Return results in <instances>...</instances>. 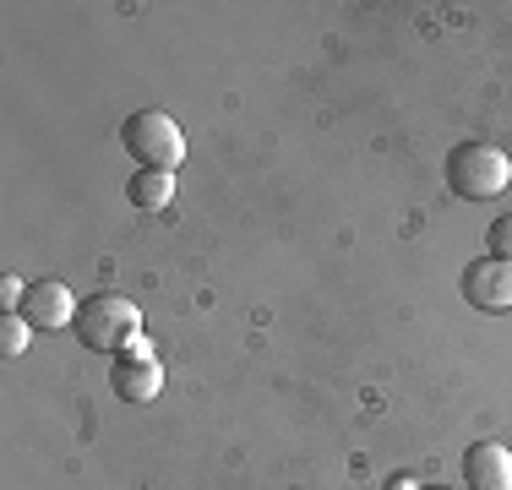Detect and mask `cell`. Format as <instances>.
Segmentation results:
<instances>
[{
  "label": "cell",
  "mask_w": 512,
  "mask_h": 490,
  "mask_svg": "<svg viewBox=\"0 0 512 490\" xmlns=\"http://www.w3.org/2000/svg\"><path fill=\"white\" fill-rule=\"evenodd\" d=\"M393 490H414V480H393Z\"/></svg>",
  "instance_id": "obj_11"
},
{
  "label": "cell",
  "mask_w": 512,
  "mask_h": 490,
  "mask_svg": "<svg viewBox=\"0 0 512 490\" xmlns=\"http://www.w3.org/2000/svg\"><path fill=\"white\" fill-rule=\"evenodd\" d=\"M77 338L82 349L93 354H126L131 343L142 338V311L126 300V294H88V300L77 305Z\"/></svg>",
  "instance_id": "obj_1"
},
{
  "label": "cell",
  "mask_w": 512,
  "mask_h": 490,
  "mask_svg": "<svg viewBox=\"0 0 512 490\" xmlns=\"http://www.w3.org/2000/svg\"><path fill=\"white\" fill-rule=\"evenodd\" d=\"M447 186L469 202H491L512 186V158L496 142H463L447 158Z\"/></svg>",
  "instance_id": "obj_2"
},
{
  "label": "cell",
  "mask_w": 512,
  "mask_h": 490,
  "mask_svg": "<svg viewBox=\"0 0 512 490\" xmlns=\"http://www.w3.org/2000/svg\"><path fill=\"white\" fill-rule=\"evenodd\" d=\"M491 256H502V262H512V213L491 224Z\"/></svg>",
  "instance_id": "obj_10"
},
{
  "label": "cell",
  "mask_w": 512,
  "mask_h": 490,
  "mask_svg": "<svg viewBox=\"0 0 512 490\" xmlns=\"http://www.w3.org/2000/svg\"><path fill=\"white\" fill-rule=\"evenodd\" d=\"M77 305H82V300H71V289L60 284V278H39V284H28L22 316H28L33 327H44V333H55V327H71V322H77Z\"/></svg>",
  "instance_id": "obj_6"
},
{
  "label": "cell",
  "mask_w": 512,
  "mask_h": 490,
  "mask_svg": "<svg viewBox=\"0 0 512 490\" xmlns=\"http://www.w3.org/2000/svg\"><path fill=\"white\" fill-rule=\"evenodd\" d=\"M463 300H469L474 311H485V316L512 311V262H502V256L469 262V273H463Z\"/></svg>",
  "instance_id": "obj_5"
},
{
  "label": "cell",
  "mask_w": 512,
  "mask_h": 490,
  "mask_svg": "<svg viewBox=\"0 0 512 490\" xmlns=\"http://www.w3.org/2000/svg\"><path fill=\"white\" fill-rule=\"evenodd\" d=\"M120 147H126L142 169H169V175H175V164L186 158V137H180V126L164 109H137V115L120 126Z\"/></svg>",
  "instance_id": "obj_3"
},
{
  "label": "cell",
  "mask_w": 512,
  "mask_h": 490,
  "mask_svg": "<svg viewBox=\"0 0 512 490\" xmlns=\"http://www.w3.org/2000/svg\"><path fill=\"white\" fill-rule=\"evenodd\" d=\"M126 196L142 213H164L169 196H175V175H169V169H137V175L126 180Z\"/></svg>",
  "instance_id": "obj_8"
},
{
  "label": "cell",
  "mask_w": 512,
  "mask_h": 490,
  "mask_svg": "<svg viewBox=\"0 0 512 490\" xmlns=\"http://www.w3.org/2000/svg\"><path fill=\"white\" fill-rule=\"evenodd\" d=\"M463 480L469 490H512V452L502 441H474L463 452Z\"/></svg>",
  "instance_id": "obj_7"
},
{
  "label": "cell",
  "mask_w": 512,
  "mask_h": 490,
  "mask_svg": "<svg viewBox=\"0 0 512 490\" xmlns=\"http://www.w3.org/2000/svg\"><path fill=\"white\" fill-rule=\"evenodd\" d=\"M109 387L120 392V403H153L158 392H164V365H158V354L137 338V343H131V349L115 360Z\"/></svg>",
  "instance_id": "obj_4"
},
{
  "label": "cell",
  "mask_w": 512,
  "mask_h": 490,
  "mask_svg": "<svg viewBox=\"0 0 512 490\" xmlns=\"http://www.w3.org/2000/svg\"><path fill=\"white\" fill-rule=\"evenodd\" d=\"M28 338H33V322H28L22 311H6V316H0V360H22Z\"/></svg>",
  "instance_id": "obj_9"
}]
</instances>
